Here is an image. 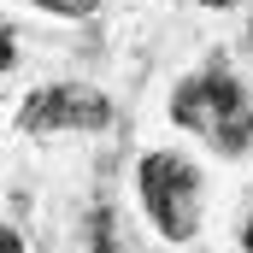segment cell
<instances>
[{
    "mask_svg": "<svg viewBox=\"0 0 253 253\" xmlns=\"http://www.w3.org/2000/svg\"><path fill=\"white\" fill-rule=\"evenodd\" d=\"M171 112H177V124H183V129H200V135L218 141L224 153H242V147L253 141V100L242 94V83H236L224 65L189 77V83L177 88Z\"/></svg>",
    "mask_w": 253,
    "mask_h": 253,
    "instance_id": "6da1fadb",
    "label": "cell"
},
{
    "mask_svg": "<svg viewBox=\"0 0 253 253\" xmlns=\"http://www.w3.org/2000/svg\"><path fill=\"white\" fill-rule=\"evenodd\" d=\"M141 194H147L153 224H159L171 242H189L194 236V224H200V183H194V171L183 159L153 153V159L141 165Z\"/></svg>",
    "mask_w": 253,
    "mask_h": 253,
    "instance_id": "7a4b0ae2",
    "label": "cell"
},
{
    "mask_svg": "<svg viewBox=\"0 0 253 253\" xmlns=\"http://www.w3.org/2000/svg\"><path fill=\"white\" fill-rule=\"evenodd\" d=\"M18 124L36 129V135H47V129H106L112 124V100L100 88H83V83H53V88L24 100Z\"/></svg>",
    "mask_w": 253,
    "mask_h": 253,
    "instance_id": "3957f363",
    "label": "cell"
},
{
    "mask_svg": "<svg viewBox=\"0 0 253 253\" xmlns=\"http://www.w3.org/2000/svg\"><path fill=\"white\" fill-rule=\"evenodd\" d=\"M30 6H47V12H59V18H88L100 0H30Z\"/></svg>",
    "mask_w": 253,
    "mask_h": 253,
    "instance_id": "277c9868",
    "label": "cell"
},
{
    "mask_svg": "<svg viewBox=\"0 0 253 253\" xmlns=\"http://www.w3.org/2000/svg\"><path fill=\"white\" fill-rule=\"evenodd\" d=\"M94 253H118V236H112V212H106V206L94 212Z\"/></svg>",
    "mask_w": 253,
    "mask_h": 253,
    "instance_id": "5b68a950",
    "label": "cell"
},
{
    "mask_svg": "<svg viewBox=\"0 0 253 253\" xmlns=\"http://www.w3.org/2000/svg\"><path fill=\"white\" fill-rule=\"evenodd\" d=\"M12 59H18V53H12V36H6V24H0V71H6Z\"/></svg>",
    "mask_w": 253,
    "mask_h": 253,
    "instance_id": "8992f818",
    "label": "cell"
},
{
    "mask_svg": "<svg viewBox=\"0 0 253 253\" xmlns=\"http://www.w3.org/2000/svg\"><path fill=\"white\" fill-rule=\"evenodd\" d=\"M0 253H24V242H18V236H12L6 224H0Z\"/></svg>",
    "mask_w": 253,
    "mask_h": 253,
    "instance_id": "52a82bcc",
    "label": "cell"
},
{
    "mask_svg": "<svg viewBox=\"0 0 253 253\" xmlns=\"http://www.w3.org/2000/svg\"><path fill=\"white\" fill-rule=\"evenodd\" d=\"M248 253H253V218H248Z\"/></svg>",
    "mask_w": 253,
    "mask_h": 253,
    "instance_id": "ba28073f",
    "label": "cell"
},
{
    "mask_svg": "<svg viewBox=\"0 0 253 253\" xmlns=\"http://www.w3.org/2000/svg\"><path fill=\"white\" fill-rule=\"evenodd\" d=\"M206 6H236V0H206Z\"/></svg>",
    "mask_w": 253,
    "mask_h": 253,
    "instance_id": "9c48e42d",
    "label": "cell"
}]
</instances>
